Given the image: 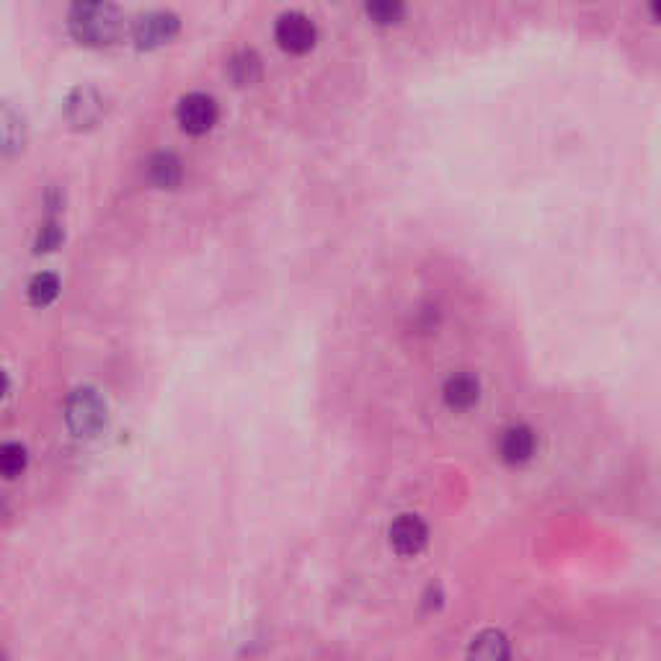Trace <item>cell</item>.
<instances>
[{
	"instance_id": "cell-1",
	"label": "cell",
	"mask_w": 661,
	"mask_h": 661,
	"mask_svg": "<svg viewBox=\"0 0 661 661\" xmlns=\"http://www.w3.org/2000/svg\"><path fill=\"white\" fill-rule=\"evenodd\" d=\"M124 16L114 0H73L68 11L70 37L83 47L101 50L122 37Z\"/></svg>"
},
{
	"instance_id": "cell-2",
	"label": "cell",
	"mask_w": 661,
	"mask_h": 661,
	"mask_svg": "<svg viewBox=\"0 0 661 661\" xmlns=\"http://www.w3.org/2000/svg\"><path fill=\"white\" fill-rule=\"evenodd\" d=\"M109 408L93 388H75L65 401V424L70 432L81 439H91L106 427Z\"/></svg>"
},
{
	"instance_id": "cell-3",
	"label": "cell",
	"mask_w": 661,
	"mask_h": 661,
	"mask_svg": "<svg viewBox=\"0 0 661 661\" xmlns=\"http://www.w3.org/2000/svg\"><path fill=\"white\" fill-rule=\"evenodd\" d=\"M220 119V106L210 93H186L176 106V122L181 130L192 137H202L212 130Z\"/></svg>"
},
{
	"instance_id": "cell-4",
	"label": "cell",
	"mask_w": 661,
	"mask_h": 661,
	"mask_svg": "<svg viewBox=\"0 0 661 661\" xmlns=\"http://www.w3.org/2000/svg\"><path fill=\"white\" fill-rule=\"evenodd\" d=\"M274 39L290 55H308L318 42V29L305 13L287 11L274 24Z\"/></svg>"
},
{
	"instance_id": "cell-5",
	"label": "cell",
	"mask_w": 661,
	"mask_h": 661,
	"mask_svg": "<svg viewBox=\"0 0 661 661\" xmlns=\"http://www.w3.org/2000/svg\"><path fill=\"white\" fill-rule=\"evenodd\" d=\"M181 19L171 11H150L135 21L132 26V39L137 50H158L179 37Z\"/></svg>"
},
{
	"instance_id": "cell-6",
	"label": "cell",
	"mask_w": 661,
	"mask_h": 661,
	"mask_svg": "<svg viewBox=\"0 0 661 661\" xmlns=\"http://www.w3.org/2000/svg\"><path fill=\"white\" fill-rule=\"evenodd\" d=\"M106 114V101L96 88H73L65 99V119L73 130H91Z\"/></svg>"
},
{
	"instance_id": "cell-7",
	"label": "cell",
	"mask_w": 661,
	"mask_h": 661,
	"mask_svg": "<svg viewBox=\"0 0 661 661\" xmlns=\"http://www.w3.org/2000/svg\"><path fill=\"white\" fill-rule=\"evenodd\" d=\"M390 548L396 550L398 556L414 558L429 543V527L424 525V519L416 514H401V517L390 525Z\"/></svg>"
},
{
	"instance_id": "cell-8",
	"label": "cell",
	"mask_w": 661,
	"mask_h": 661,
	"mask_svg": "<svg viewBox=\"0 0 661 661\" xmlns=\"http://www.w3.org/2000/svg\"><path fill=\"white\" fill-rule=\"evenodd\" d=\"M538 437L525 424H514L501 432L499 439V458L507 465H525L535 458Z\"/></svg>"
},
{
	"instance_id": "cell-9",
	"label": "cell",
	"mask_w": 661,
	"mask_h": 661,
	"mask_svg": "<svg viewBox=\"0 0 661 661\" xmlns=\"http://www.w3.org/2000/svg\"><path fill=\"white\" fill-rule=\"evenodd\" d=\"M145 176L155 189L171 192L184 181V163L171 150H161V153L150 155V161L145 163Z\"/></svg>"
},
{
	"instance_id": "cell-10",
	"label": "cell",
	"mask_w": 661,
	"mask_h": 661,
	"mask_svg": "<svg viewBox=\"0 0 661 661\" xmlns=\"http://www.w3.org/2000/svg\"><path fill=\"white\" fill-rule=\"evenodd\" d=\"M442 396H445V403L452 411H468V408L476 406L478 398H481V383H478V377L470 375V372H458V375L447 377Z\"/></svg>"
},
{
	"instance_id": "cell-11",
	"label": "cell",
	"mask_w": 661,
	"mask_h": 661,
	"mask_svg": "<svg viewBox=\"0 0 661 661\" xmlns=\"http://www.w3.org/2000/svg\"><path fill=\"white\" fill-rule=\"evenodd\" d=\"M228 75L230 81H233L238 88L256 86V83L261 81V75H264V62H261L259 52L254 50L235 52V55L228 60Z\"/></svg>"
},
{
	"instance_id": "cell-12",
	"label": "cell",
	"mask_w": 661,
	"mask_h": 661,
	"mask_svg": "<svg viewBox=\"0 0 661 661\" xmlns=\"http://www.w3.org/2000/svg\"><path fill=\"white\" fill-rule=\"evenodd\" d=\"M0 137H3V155H6V158H13V155L24 150V119H21V114L16 112L8 101L3 104V112H0Z\"/></svg>"
},
{
	"instance_id": "cell-13",
	"label": "cell",
	"mask_w": 661,
	"mask_h": 661,
	"mask_svg": "<svg viewBox=\"0 0 661 661\" xmlns=\"http://www.w3.org/2000/svg\"><path fill=\"white\" fill-rule=\"evenodd\" d=\"M406 0H365L367 19L377 26H398L406 19Z\"/></svg>"
},
{
	"instance_id": "cell-14",
	"label": "cell",
	"mask_w": 661,
	"mask_h": 661,
	"mask_svg": "<svg viewBox=\"0 0 661 661\" xmlns=\"http://www.w3.org/2000/svg\"><path fill=\"white\" fill-rule=\"evenodd\" d=\"M60 295V277L52 272H39L31 277L29 287H26V297H29L31 305L37 308H47L52 305Z\"/></svg>"
},
{
	"instance_id": "cell-15",
	"label": "cell",
	"mask_w": 661,
	"mask_h": 661,
	"mask_svg": "<svg viewBox=\"0 0 661 661\" xmlns=\"http://www.w3.org/2000/svg\"><path fill=\"white\" fill-rule=\"evenodd\" d=\"M470 656L478 659H507L509 656V641L501 631H483L473 638L470 646Z\"/></svg>"
},
{
	"instance_id": "cell-16",
	"label": "cell",
	"mask_w": 661,
	"mask_h": 661,
	"mask_svg": "<svg viewBox=\"0 0 661 661\" xmlns=\"http://www.w3.org/2000/svg\"><path fill=\"white\" fill-rule=\"evenodd\" d=\"M26 463H29V455H26L24 445H19V442L3 445V450H0V473H3V478H8V481L19 478L26 470Z\"/></svg>"
},
{
	"instance_id": "cell-17",
	"label": "cell",
	"mask_w": 661,
	"mask_h": 661,
	"mask_svg": "<svg viewBox=\"0 0 661 661\" xmlns=\"http://www.w3.org/2000/svg\"><path fill=\"white\" fill-rule=\"evenodd\" d=\"M62 241H65V230H62V225L52 217V220H47V223L39 228L37 241H34V251H37V254H52V251H57V248L62 246Z\"/></svg>"
},
{
	"instance_id": "cell-18",
	"label": "cell",
	"mask_w": 661,
	"mask_h": 661,
	"mask_svg": "<svg viewBox=\"0 0 661 661\" xmlns=\"http://www.w3.org/2000/svg\"><path fill=\"white\" fill-rule=\"evenodd\" d=\"M649 13L656 24H661V0H649Z\"/></svg>"
}]
</instances>
